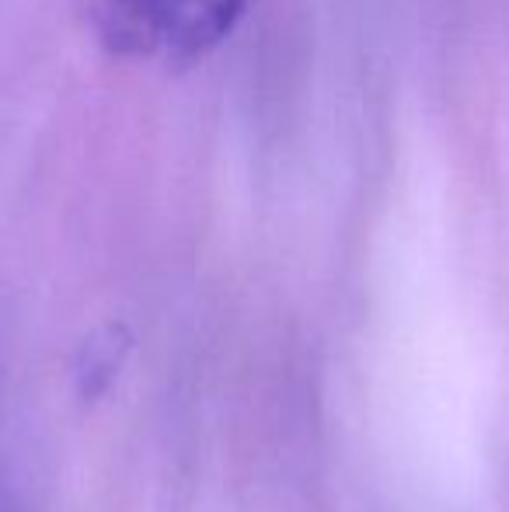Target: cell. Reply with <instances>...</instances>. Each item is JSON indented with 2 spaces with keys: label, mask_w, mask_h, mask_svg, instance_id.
Here are the masks:
<instances>
[{
  "label": "cell",
  "mask_w": 509,
  "mask_h": 512,
  "mask_svg": "<svg viewBox=\"0 0 509 512\" xmlns=\"http://www.w3.org/2000/svg\"><path fill=\"white\" fill-rule=\"evenodd\" d=\"M248 0H171L164 53L175 67H189L217 49L238 25Z\"/></svg>",
  "instance_id": "obj_2"
},
{
  "label": "cell",
  "mask_w": 509,
  "mask_h": 512,
  "mask_svg": "<svg viewBox=\"0 0 509 512\" xmlns=\"http://www.w3.org/2000/svg\"><path fill=\"white\" fill-rule=\"evenodd\" d=\"M171 0H88V21L112 56H150L168 39Z\"/></svg>",
  "instance_id": "obj_1"
}]
</instances>
